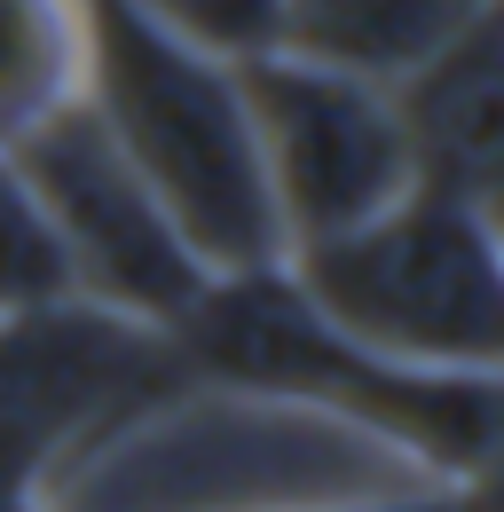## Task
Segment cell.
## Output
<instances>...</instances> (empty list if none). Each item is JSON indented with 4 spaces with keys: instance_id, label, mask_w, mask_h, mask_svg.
Wrapping results in <instances>:
<instances>
[{
    "instance_id": "2",
    "label": "cell",
    "mask_w": 504,
    "mask_h": 512,
    "mask_svg": "<svg viewBox=\"0 0 504 512\" xmlns=\"http://www.w3.org/2000/svg\"><path fill=\"white\" fill-rule=\"evenodd\" d=\"M79 24H87L79 95L119 142L134 182L158 197L174 237L197 253V268L205 276L276 268L284 229L260 182L237 64L182 48L126 0H79Z\"/></svg>"
},
{
    "instance_id": "5",
    "label": "cell",
    "mask_w": 504,
    "mask_h": 512,
    "mask_svg": "<svg viewBox=\"0 0 504 512\" xmlns=\"http://www.w3.org/2000/svg\"><path fill=\"white\" fill-rule=\"evenodd\" d=\"M0 158L32 197V213H40V229L63 260L71 300H95V308L150 323V331H174L197 308V292L213 276L174 237L158 197L134 182V166L103 134V119L87 111V95H71L40 127H24Z\"/></svg>"
},
{
    "instance_id": "8",
    "label": "cell",
    "mask_w": 504,
    "mask_h": 512,
    "mask_svg": "<svg viewBox=\"0 0 504 512\" xmlns=\"http://www.w3.org/2000/svg\"><path fill=\"white\" fill-rule=\"evenodd\" d=\"M394 127L410 150V182L465 205H497L504 190V16L489 8L441 56L394 79Z\"/></svg>"
},
{
    "instance_id": "13",
    "label": "cell",
    "mask_w": 504,
    "mask_h": 512,
    "mask_svg": "<svg viewBox=\"0 0 504 512\" xmlns=\"http://www.w3.org/2000/svg\"><path fill=\"white\" fill-rule=\"evenodd\" d=\"M371 512H489V489H449V497H418V505H371Z\"/></svg>"
},
{
    "instance_id": "1",
    "label": "cell",
    "mask_w": 504,
    "mask_h": 512,
    "mask_svg": "<svg viewBox=\"0 0 504 512\" xmlns=\"http://www.w3.org/2000/svg\"><path fill=\"white\" fill-rule=\"evenodd\" d=\"M449 489L457 481L339 410L189 371L87 434L32 497L48 512H371Z\"/></svg>"
},
{
    "instance_id": "12",
    "label": "cell",
    "mask_w": 504,
    "mask_h": 512,
    "mask_svg": "<svg viewBox=\"0 0 504 512\" xmlns=\"http://www.w3.org/2000/svg\"><path fill=\"white\" fill-rule=\"evenodd\" d=\"M40 300H63V260H56V245H48V229H40L24 182H16L8 158H0V316L40 308Z\"/></svg>"
},
{
    "instance_id": "4",
    "label": "cell",
    "mask_w": 504,
    "mask_h": 512,
    "mask_svg": "<svg viewBox=\"0 0 504 512\" xmlns=\"http://www.w3.org/2000/svg\"><path fill=\"white\" fill-rule=\"evenodd\" d=\"M315 316L402 371H497L504 355V245L497 205L402 190L386 213L284 253Z\"/></svg>"
},
{
    "instance_id": "10",
    "label": "cell",
    "mask_w": 504,
    "mask_h": 512,
    "mask_svg": "<svg viewBox=\"0 0 504 512\" xmlns=\"http://www.w3.org/2000/svg\"><path fill=\"white\" fill-rule=\"evenodd\" d=\"M79 0H0V150L79 95Z\"/></svg>"
},
{
    "instance_id": "9",
    "label": "cell",
    "mask_w": 504,
    "mask_h": 512,
    "mask_svg": "<svg viewBox=\"0 0 504 512\" xmlns=\"http://www.w3.org/2000/svg\"><path fill=\"white\" fill-rule=\"evenodd\" d=\"M489 8L497 0H276V48L300 64L394 87Z\"/></svg>"
},
{
    "instance_id": "6",
    "label": "cell",
    "mask_w": 504,
    "mask_h": 512,
    "mask_svg": "<svg viewBox=\"0 0 504 512\" xmlns=\"http://www.w3.org/2000/svg\"><path fill=\"white\" fill-rule=\"evenodd\" d=\"M237 87H245L252 150H260V182L276 205L284 253L323 245V237L386 213L402 190H418L386 87L300 64L284 48L237 64Z\"/></svg>"
},
{
    "instance_id": "14",
    "label": "cell",
    "mask_w": 504,
    "mask_h": 512,
    "mask_svg": "<svg viewBox=\"0 0 504 512\" xmlns=\"http://www.w3.org/2000/svg\"><path fill=\"white\" fill-rule=\"evenodd\" d=\"M0 512H48V505H40L32 489H24V497H0Z\"/></svg>"
},
{
    "instance_id": "7",
    "label": "cell",
    "mask_w": 504,
    "mask_h": 512,
    "mask_svg": "<svg viewBox=\"0 0 504 512\" xmlns=\"http://www.w3.org/2000/svg\"><path fill=\"white\" fill-rule=\"evenodd\" d=\"M189 379L174 331L126 323L95 300H40L0 316V497H24L119 410Z\"/></svg>"
},
{
    "instance_id": "3",
    "label": "cell",
    "mask_w": 504,
    "mask_h": 512,
    "mask_svg": "<svg viewBox=\"0 0 504 512\" xmlns=\"http://www.w3.org/2000/svg\"><path fill=\"white\" fill-rule=\"evenodd\" d=\"M174 347H182V363L197 379L339 410V418L386 434L394 449H410L418 465H434L441 481L489 489V465H497V371H402V363H378L300 300L284 260L245 268V276H213L197 292V308L174 323Z\"/></svg>"
},
{
    "instance_id": "11",
    "label": "cell",
    "mask_w": 504,
    "mask_h": 512,
    "mask_svg": "<svg viewBox=\"0 0 504 512\" xmlns=\"http://www.w3.org/2000/svg\"><path fill=\"white\" fill-rule=\"evenodd\" d=\"M126 8H142L158 32L221 64H252L276 48V0H126Z\"/></svg>"
}]
</instances>
